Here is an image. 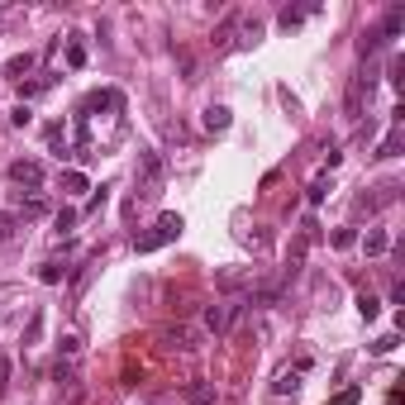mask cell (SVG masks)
Segmentation results:
<instances>
[{
	"label": "cell",
	"instance_id": "obj_1",
	"mask_svg": "<svg viewBox=\"0 0 405 405\" xmlns=\"http://www.w3.org/2000/svg\"><path fill=\"white\" fill-rule=\"evenodd\" d=\"M162 181H167V167H162V158L153 153V148H138V167H134V201H158Z\"/></svg>",
	"mask_w": 405,
	"mask_h": 405
},
{
	"label": "cell",
	"instance_id": "obj_2",
	"mask_svg": "<svg viewBox=\"0 0 405 405\" xmlns=\"http://www.w3.org/2000/svg\"><path fill=\"white\" fill-rule=\"evenodd\" d=\"M181 229H186V224H181V215H172V210H167V215H158V224H153V229L134 234V253H158V248H167V243L181 239Z\"/></svg>",
	"mask_w": 405,
	"mask_h": 405
},
{
	"label": "cell",
	"instance_id": "obj_3",
	"mask_svg": "<svg viewBox=\"0 0 405 405\" xmlns=\"http://www.w3.org/2000/svg\"><path fill=\"white\" fill-rule=\"evenodd\" d=\"M10 181H15V186H29V191L39 196V186H43V162H39V158H15V162H10Z\"/></svg>",
	"mask_w": 405,
	"mask_h": 405
},
{
	"label": "cell",
	"instance_id": "obj_4",
	"mask_svg": "<svg viewBox=\"0 0 405 405\" xmlns=\"http://www.w3.org/2000/svg\"><path fill=\"white\" fill-rule=\"evenodd\" d=\"M372 96V72H358V77L348 81V96H343V110L348 115H363V100Z\"/></svg>",
	"mask_w": 405,
	"mask_h": 405
},
{
	"label": "cell",
	"instance_id": "obj_5",
	"mask_svg": "<svg viewBox=\"0 0 405 405\" xmlns=\"http://www.w3.org/2000/svg\"><path fill=\"white\" fill-rule=\"evenodd\" d=\"M205 129H210V134H224V129H229V124H234V115H229V105H205Z\"/></svg>",
	"mask_w": 405,
	"mask_h": 405
},
{
	"label": "cell",
	"instance_id": "obj_6",
	"mask_svg": "<svg viewBox=\"0 0 405 405\" xmlns=\"http://www.w3.org/2000/svg\"><path fill=\"white\" fill-rule=\"evenodd\" d=\"M162 348H181V353H191V348H196V334H191V329H162Z\"/></svg>",
	"mask_w": 405,
	"mask_h": 405
},
{
	"label": "cell",
	"instance_id": "obj_7",
	"mask_svg": "<svg viewBox=\"0 0 405 405\" xmlns=\"http://www.w3.org/2000/svg\"><path fill=\"white\" fill-rule=\"evenodd\" d=\"M386 248H391V234H386V229H367L363 234V253L367 258H381Z\"/></svg>",
	"mask_w": 405,
	"mask_h": 405
},
{
	"label": "cell",
	"instance_id": "obj_8",
	"mask_svg": "<svg viewBox=\"0 0 405 405\" xmlns=\"http://www.w3.org/2000/svg\"><path fill=\"white\" fill-rule=\"evenodd\" d=\"M29 72H34V53H19V57L5 62V77H10V81H24Z\"/></svg>",
	"mask_w": 405,
	"mask_h": 405
},
{
	"label": "cell",
	"instance_id": "obj_9",
	"mask_svg": "<svg viewBox=\"0 0 405 405\" xmlns=\"http://www.w3.org/2000/svg\"><path fill=\"white\" fill-rule=\"evenodd\" d=\"M401 143H405V129L396 124V129H391V134L377 143V153H372V158H396V153H401Z\"/></svg>",
	"mask_w": 405,
	"mask_h": 405
},
{
	"label": "cell",
	"instance_id": "obj_10",
	"mask_svg": "<svg viewBox=\"0 0 405 405\" xmlns=\"http://www.w3.org/2000/svg\"><path fill=\"white\" fill-rule=\"evenodd\" d=\"M305 367H310V363H300V367H286L282 377L272 381V391H277V396H286V391H296V386H300V372H305Z\"/></svg>",
	"mask_w": 405,
	"mask_h": 405
},
{
	"label": "cell",
	"instance_id": "obj_11",
	"mask_svg": "<svg viewBox=\"0 0 405 405\" xmlns=\"http://www.w3.org/2000/svg\"><path fill=\"white\" fill-rule=\"evenodd\" d=\"M396 191H401V186H381V196H358V210H367V215H372V210H381V205L396 201Z\"/></svg>",
	"mask_w": 405,
	"mask_h": 405
},
{
	"label": "cell",
	"instance_id": "obj_12",
	"mask_svg": "<svg viewBox=\"0 0 405 405\" xmlns=\"http://www.w3.org/2000/svg\"><path fill=\"white\" fill-rule=\"evenodd\" d=\"M205 329H210V334H224V329H229V305H210V310H205Z\"/></svg>",
	"mask_w": 405,
	"mask_h": 405
},
{
	"label": "cell",
	"instance_id": "obj_13",
	"mask_svg": "<svg viewBox=\"0 0 405 405\" xmlns=\"http://www.w3.org/2000/svg\"><path fill=\"white\" fill-rule=\"evenodd\" d=\"M186 401L191 405H215V386H210V381H191V386H186Z\"/></svg>",
	"mask_w": 405,
	"mask_h": 405
},
{
	"label": "cell",
	"instance_id": "obj_14",
	"mask_svg": "<svg viewBox=\"0 0 405 405\" xmlns=\"http://www.w3.org/2000/svg\"><path fill=\"white\" fill-rule=\"evenodd\" d=\"M358 53H363V57L381 53V34H377V24H372V29H363V39H358Z\"/></svg>",
	"mask_w": 405,
	"mask_h": 405
},
{
	"label": "cell",
	"instance_id": "obj_15",
	"mask_svg": "<svg viewBox=\"0 0 405 405\" xmlns=\"http://www.w3.org/2000/svg\"><path fill=\"white\" fill-rule=\"evenodd\" d=\"M62 191H67V196H81V191H91V181H86L81 172H62Z\"/></svg>",
	"mask_w": 405,
	"mask_h": 405
},
{
	"label": "cell",
	"instance_id": "obj_16",
	"mask_svg": "<svg viewBox=\"0 0 405 405\" xmlns=\"http://www.w3.org/2000/svg\"><path fill=\"white\" fill-rule=\"evenodd\" d=\"M358 315H363V320H377V315H381V300H377L372 291H363V296H358Z\"/></svg>",
	"mask_w": 405,
	"mask_h": 405
},
{
	"label": "cell",
	"instance_id": "obj_17",
	"mask_svg": "<svg viewBox=\"0 0 405 405\" xmlns=\"http://www.w3.org/2000/svg\"><path fill=\"white\" fill-rule=\"evenodd\" d=\"M253 282V272H219V291H239Z\"/></svg>",
	"mask_w": 405,
	"mask_h": 405
},
{
	"label": "cell",
	"instance_id": "obj_18",
	"mask_svg": "<svg viewBox=\"0 0 405 405\" xmlns=\"http://www.w3.org/2000/svg\"><path fill=\"white\" fill-rule=\"evenodd\" d=\"M15 229H19V215L15 210H0V243L15 239Z\"/></svg>",
	"mask_w": 405,
	"mask_h": 405
},
{
	"label": "cell",
	"instance_id": "obj_19",
	"mask_svg": "<svg viewBox=\"0 0 405 405\" xmlns=\"http://www.w3.org/2000/svg\"><path fill=\"white\" fill-rule=\"evenodd\" d=\"M19 215H24V219H43V215H48V201H43V196H29Z\"/></svg>",
	"mask_w": 405,
	"mask_h": 405
},
{
	"label": "cell",
	"instance_id": "obj_20",
	"mask_svg": "<svg viewBox=\"0 0 405 405\" xmlns=\"http://www.w3.org/2000/svg\"><path fill=\"white\" fill-rule=\"evenodd\" d=\"M62 272H67V267H57V262H43V267H39V282L57 286V282H62Z\"/></svg>",
	"mask_w": 405,
	"mask_h": 405
},
{
	"label": "cell",
	"instance_id": "obj_21",
	"mask_svg": "<svg viewBox=\"0 0 405 405\" xmlns=\"http://www.w3.org/2000/svg\"><path fill=\"white\" fill-rule=\"evenodd\" d=\"M48 143H53V153L62 158V148H67V134H62V124H48Z\"/></svg>",
	"mask_w": 405,
	"mask_h": 405
},
{
	"label": "cell",
	"instance_id": "obj_22",
	"mask_svg": "<svg viewBox=\"0 0 405 405\" xmlns=\"http://www.w3.org/2000/svg\"><path fill=\"white\" fill-rule=\"evenodd\" d=\"M67 62H72V67H86V43H81V39L67 43Z\"/></svg>",
	"mask_w": 405,
	"mask_h": 405
},
{
	"label": "cell",
	"instance_id": "obj_23",
	"mask_svg": "<svg viewBox=\"0 0 405 405\" xmlns=\"http://www.w3.org/2000/svg\"><path fill=\"white\" fill-rule=\"evenodd\" d=\"M53 224H57V234H72V224H77V210H57V219H53Z\"/></svg>",
	"mask_w": 405,
	"mask_h": 405
},
{
	"label": "cell",
	"instance_id": "obj_24",
	"mask_svg": "<svg viewBox=\"0 0 405 405\" xmlns=\"http://www.w3.org/2000/svg\"><path fill=\"white\" fill-rule=\"evenodd\" d=\"M358 401H363V391H358V386H348V391H339L329 405H358Z\"/></svg>",
	"mask_w": 405,
	"mask_h": 405
},
{
	"label": "cell",
	"instance_id": "obj_25",
	"mask_svg": "<svg viewBox=\"0 0 405 405\" xmlns=\"http://www.w3.org/2000/svg\"><path fill=\"white\" fill-rule=\"evenodd\" d=\"M305 15H310V10H291V5H286L282 15H277V19H282L286 29H291V24H300V19H305Z\"/></svg>",
	"mask_w": 405,
	"mask_h": 405
},
{
	"label": "cell",
	"instance_id": "obj_26",
	"mask_svg": "<svg viewBox=\"0 0 405 405\" xmlns=\"http://www.w3.org/2000/svg\"><path fill=\"white\" fill-rule=\"evenodd\" d=\"M29 120H34V115H29V105H15V110H10V124H15V129H24Z\"/></svg>",
	"mask_w": 405,
	"mask_h": 405
},
{
	"label": "cell",
	"instance_id": "obj_27",
	"mask_svg": "<svg viewBox=\"0 0 405 405\" xmlns=\"http://www.w3.org/2000/svg\"><path fill=\"white\" fill-rule=\"evenodd\" d=\"M391 348H396V334H381V339L372 343V353H377V358H381V353H391Z\"/></svg>",
	"mask_w": 405,
	"mask_h": 405
},
{
	"label": "cell",
	"instance_id": "obj_28",
	"mask_svg": "<svg viewBox=\"0 0 405 405\" xmlns=\"http://www.w3.org/2000/svg\"><path fill=\"white\" fill-rule=\"evenodd\" d=\"M324 196H329V181H324V177H320V181H315V186H310V205H320Z\"/></svg>",
	"mask_w": 405,
	"mask_h": 405
},
{
	"label": "cell",
	"instance_id": "obj_29",
	"mask_svg": "<svg viewBox=\"0 0 405 405\" xmlns=\"http://www.w3.org/2000/svg\"><path fill=\"white\" fill-rule=\"evenodd\" d=\"M5 391H10V358L0 353V396H5Z\"/></svg>",
	"mask_w": 405,
	"mask_h": 405
},
{
	"label": "cell",
	"instance_id": "obj_30",
	"mask_svg": "<svg viewBox=\"0 0 405 405\" xmlns=\"http://www.w3.org/2000/svg\"><path fill=\"white\" fill-rule=\"evenodd\" d=\"M358 239V234H353V229H339V234H334V248H348V243Z\"/></svg>",
	"mask_w": 405,
	"mask_h": 405
}]
</instances>
